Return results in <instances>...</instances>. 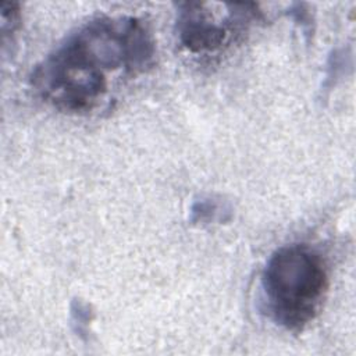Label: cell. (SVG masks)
Instances as JSON below:
<instances>
[{
    "label": "cell",
    "instance_id": "obj_1",
    "mask_svg": "<svg viewBox=\"0 0 356 356\" xmlns=\"http://www.w3.org/2000/svg\"><path fill=\"white\" fill-rule=\"evenodd\" d=\"M156 54L149 28L135 17H96L70 33L35 70L32 86L67 114H89L125 79L147 71Z\"/></svg>",
    "mask_w": 356,
    "mask_h": 356
},
{
    "label": "cell",
    "instance_id": "obj_2",
    "mask_svg": "<svg viewBox=\"0 0 356 356\" xmlns=\"http://www.w3.org/2000/svg\"><path fill=\"white\" fill-rule=\"evenodd\" d=\"M261 289L270 317L288 331H302L320 312L328 291L327 264L307 245H285L267 260Z\"/></svg>",
    "mask_w": 356,
    "mask_h": 356
},
{
    "label": "cell",
    "instance_id": "obj_3",
    "mask_svg": "<svg viewBox=\"0 0 356 356\" xmlns=\"http://www.w3.org/2000/svg\"><path fill=\"white\" fill-rule=\"evenodd\" d=\"M231 6L225 15H218L207 4L185 3L178 17V38L182 46L195 54H207L227 44L231 36L252 18L248 6Z\"/></svg>",
    "mask_w": 356,
    "mask_h": 356
}]
</instances>
